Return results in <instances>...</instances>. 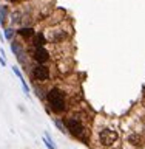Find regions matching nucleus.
Returning <instances> with one entry per match:
<instances>
[{
    "label": "nucleus",
    "mask_w": 145,
    "mask_h": 149,
    "mask_svg": "<svg viewBox=\"0 0 145 149\" xmlns=\"http://www.w3.org/2000/svg\"><path fill=\"white\" fill-rule=\"evenodd\" d=\"M45 102L54 115H65V112L68 110V96L60 87H51Z\"/></svg>",
    "instance_id": "obj_1"
},
{
    "label": "nucleus",
    "mask_w": 145,
    "mask_h": 149,
    "mask_svg": "<svg viewBox=\"0 0 145 149\" xmlns=\"http://www.w3.org/2000/svg\"><path fill=\"white\" fill-rule=\"evenodd\" d=\"M63 123H65V126H67L68 134L71 135L73 138H77V140H82V141H87L88 135H91V132H88L87 123H85V120L82 118L80 113H73V115L65 116V118H63Z\"/></svg>",
    "instance_id": "obj_2"
},
{
    "label": "nucleus",
    "mask_w": 145,
    "mask_h": 149,
    "mask_svg": "<svg viewBox=\"0 0 145 149\" xmlns=\"http://www.w3.org/2000/svg\"><path fill=\"white\" fill-rule=\"evenodd\" d=\"M96 141L97 146L104 148V149H118L116 146H119L122 138H120V132L116 127L111 126H102L97 129L96 132Z\"/></svg>",
    "instance_id": "obj_3"
},
{
    "label": "nucleus",
    "mask_w": 145,
    "mask_h": 149,
    "mask_svg": "<svg viewBox=\"0 0 145 149\" xmlns=\"http://www.w3.org/2000/svg\"><path fill=\"white\" fill-rule=\"evenodd\" d=\"M125 144L131 149H141L145 146V135L139 130H130L124 138Z\"/></svg>",
    "instance_id": "obj_4"
},
{
    "label": "nucleus",
    "mask_w": 145,
    "mask_h": 149,
    "mask_svg": "<svg viewBox=\"0 0 145 149\" xmlns=\"http://www.w3.org/2000/svg\"><path fill=\"white\" fill-rule=\"evenodd\" d=\"M31 78L32 81L37 82V84H43L46 82L48 79L51 78V72H49V67H46L43 64H37L31 68Z\"/></svg>",
    "instance_id": "obj_5"
},
{
    "label": "nucleus",
    "mask_w": 145,
    "mask_h": 149,
    "mask_svg": "<svg viewBox=\"0 0 145 149\" xmlns=\"http://www.w3.org/2000/svg\"><path fill=\"white\" fill-rule=\"evenodd\" d=\"M71 33H67L65 31V28L56 25L53 28H49L48 30V36H46V39L49 42H53V44H59V42H65L69 37Z\"/></svg>",
    "instance_id": "obj_6"
},
{
    "label": "nucleus",
    "mask_w": 145,
    "mask_h": 149,
    "mask_svg": "<svg viewBox=\"0 0 145 149\" xmlns=\"http://www.w3.org/2000/svg\"><path fill=\"white\" fill-rule=\"evenodd\" d=\"M31 54H32V58H34V61L37 64H43L45 62H48V61L51 59V54H49V51L45 48V47H40V48H34L31 51Z\"/></svg>",
    "instance_id": "obj_7"
},
{
    "label": "nucleus",
    "mask_w": 145,
    "mask_h": 149,
    "mask_svg": "<svg viewBox=\"0 0 145 149\" xmlns=\"http://www.w3.org/2000/svg\"><path fill=\"white\" fill-rule=\"evenodd\" d=\"M46 42H48V39H46V36L43 33H37V34H34V37H32V45H34V48L45 47Z\"/></svg>",
    "instance_id": "obj_8"
},
{
    "label": "nucleus",
    "mask_w": 145,
    "mask_h": 149,
    "mask_svg": "<svg viewBox=\"0 0 145 149\" xmlns=\"http://www.w3.org/2000/svg\"><path fill=\"white\" fill-rule=\"evenodd\" d=\"M17 34L25 37V39H32L36 33H34V30H32V26H22V28L17 30Z\"/></svg>",
    "instance_id": "obj_9"
},
{
    "label": "nucleus",
    "mask_w": 145,
    "mask_h": 149,
    "mask_svg": "<svg viewBox=\"0 0 145 149\" xmlns=\"http://www.w3.org/2000/svg\"><path fill=\"white\" fill-rule=\"evenodd\" d=\"M42 141L45 143V146L48 148V149H57V144H56V141H54L53 138H51L49 132H45V134H43V138H42Z\"/></svg>",
    "instance_id": "obj_10"
},
{
    "label": "nucleus",
    "mask_w": 145,
    "mask_h": 149,
    "mask_svg": "<svg viewBox=\"0 0 145 149\" xmlns=\"http://www.w3.org/2000/svg\"><path fill=\"white\" fill-rule=\"evenodd\" d=\"M48 90H49V88H45V87L39 86V84H36V87H34V92H36L37 98H39V100H42V101H45V100H46V95H48Z\"/></svg>",
    "instance_id": "obj_11"
},
{
    "label": "nucleus",
    "mask_w": 145,
    "mask_h": 149,
    "mask_svg": "<svg viewBox=\"0 0 145 149\" xmlns=\"http://www.w3.org/2000/svg\"><path fill=\"white\" fill-rule=\"evenodd\" d=\"M53 121H54V126H56V127H57L62 134H68L67 126H65V123H63V118H59V116H56Z\"/></svg>",
    "instance_id": "obj_12"
},
{
    "label": "nucleus",
    "mask_w": 145,
    "mask_h": 149,
    "mask_svg": "<svg viewBox=\"0 0 145 149\" xmlns=\"http://www.w3.org/2000/svg\"><path fill=\"white\" fill-rule=\"evenodd\" d=\"M3 34H5V39H8V40L12 42L14 36H16V30H14V28H11V26H5V28H3Z\"/></svg>",
    "instance_id": "obj_13"
},
{
    "label": "nucleus",
    "mask_w": 145,
    "mask_h": 149,
    "mask_svg": "<svg viewBox=\"0 0 145 149\" xmlns=\"http://www.w3.org/2000/svg\"><path fill=\"white\" fill-rule=\"evenodd\" d=\"M8 19V8L6 6H0V25H5Z\"/></svg>",
    "instance_id": "obj_14"
},
{
    "label": "nucleus",
    "mask_w": 145,
    "mask_h": 149,
    "mask_svg": "<svg viewBox=\"0 0 145 149\" xmlns=\"http://www.w3.org/2000/svg\"><path fill=\"white\" fill-rule=\"evenodd\" d=\"M0 65H3V67L6 65V59H5L3 56H0Z\"/></svg>",
    "instance_id": "obj_15"
},
{
    "label": "nucleus",
    "mask_w": 145,
    "mask_h": 149,
    "mask_svg": "<svg viewBox=\"0 0 145 149\" xmlns=\"http://www.w3.org/2000/svg\"><path fill=\"white\" fill-rule=\"evenodd\" d=\"M8 2H11V3H17L19 0H8Z\"/></svg>",
    "instance_id": "obj_16"
},
{
    "label": "nucleus",
    "mask_w": 145,
    "mask_h": 149,
    "mask_svg": "<svg viewBox=\"0 0 145 149\" xmlns=\"http://www.w3.org/2000/svg\"><path fill=\"white\" fill-rule=\"evenodd\" d=\"M118 149H124V148H118Z\"/></svg>",
    "instance_id": "obj_17"
}]
</instances>
